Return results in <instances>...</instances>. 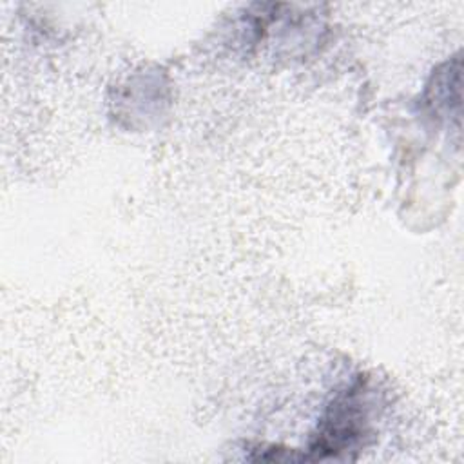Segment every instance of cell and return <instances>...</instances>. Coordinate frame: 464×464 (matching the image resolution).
I'll return each mask as SVG.
<instances>
[{
  "label": "cell",
  "mask_w": 464,
  "mask_h": 464,
  "mask_svg": "<svg viewBox=\"0 0 464 464\" xmlns=\"http://www.w3.org/2000/svg\"><path fill=\"white\" fill-rule=\"evenodd\" d=\"M359 388L350 390V393L339 397L332 406L328 419L324 420V430L319 437V450L341 451L348 448L364 428V411L361 410Z\"/></svg>",
  "instance_id": "6da1fadb"
}]
</instances>
